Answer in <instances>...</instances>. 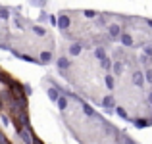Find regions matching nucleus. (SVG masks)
I'll list each match as a JSON object with an SVG mask.
<instances>
[{
    "mask_svg": "<svg viewBox=\"0 0 152 144\" xmlns=\"http://www.w3.org/2000/svg\"><path fill=\"white\" fill-rule=\"evenodd\" d=\"M148 102H150V106H152V92H148Z\"/></svg>",
    "mask_w": 152,
    "mask_h": 144,
    "instance_id": "nucleus-27",
    "label": "nucleus"
},
{
    "mask_svg": "<svg viewBox=\"0 0 152 144\" xmlns=\"http://www.w3.org/2000/svg\"><path fill=\"white\" fill-rule=\"evenodd\" d=\"M83 15H85V17H89V19H94L96 17V12H93V10H83Z\"/></svg>",
    "mask_w": 152,
    "mask_h": 144,
    "instance_id": "nucleus-18",
    "label": "nucleus"
},
{
    "mask_svg": "<svg viewBox=\"0 0 152 144\" xmlns=\"http://www.w3.org/2000/svg\"><path fill=\"white\" fill-rule=\"evenodd\" d=\"M115 113H118V115H119V117H121V119H125V121H127V119H129V115H127V111L123 110L121 106H118V108H115Z\"/></svg>",
    "mask_w": 152,
    "mask_h": 144,
    "instance_id": "nucleus-16",
    "label": "nucleus"
},
{
    "mask_svg": "<svg viewBox=\"0 0 152 144\" xmlns=\"http://www.w3.org/2000/svg\"><path fill=\"white\" fill-rule=\"evenodd\" d=\"M39 60H41L42 65H45V63H50V62H52V52H50V50H42L41 56H39Z\"/></svg>",
    "mask_w": 152,
    "mask_h": 144,
    "instance_id": "nucleus-5",
    "label": "nucleus"
},
{
    "mask_svg": "<svg viewBox=\"0 0 152 144\" xmlns=\"http://www.w3.org/2000/svg\"><path fill=\"white\" fill-rule=\"evenodd\" d=\"M58 27H60V29H62V31H66L67 27H69V17L62 14V15H60V17H58Z\"/></svg>",
    "mask_w": 152,
    "mask_h": 144,
    "instance_id": "nucleus-6",
    "label": "nucleus"
},
{
    "mask_svg": "<svg viewBox=\"0 0 152 144\" xmlns=\"http://www.w3.org/2000/svg\"><path fill=\"white\" fill-rule=\"evenodd\" d=\"M145 81H146V77H145V73L142 71H133V85L135 87H142L145 85Z\"/></svg>",
    "mask_w": 152,
    "mask_h": 144,
    "instance_id": "nucleus-3",
    "label": "nucleus"
},
{
    "mask_svg": "<svg viewBox=\"0 0 152 144\" xmlns=\"http://www.w3.org/2000/svg\"><path fill=\"white\" fill-rule=\"evenodd\" d=\"M48 19H50L52 25H58V19H56V15H48Z\"/></svg>",
    "mask_w": 152,
    "mask_h": 144,
    "instance_id": "nucleus-26",
    "label": "nucleus"
},
{
    "mask_svg": "<svg viewBox=\"0 0 152 144\" xmlns=\"http://www.w3.org/2000/svg\"><path fill=\"white\" fill-rule=\"evenodd\" d=\"M150 60H152V58H148V56H146V54H142L141 58H139V62H141V63H145V65H150V63H148Z\"/></svg>",
    "mask_w": 152,
    "mask_h": 144,
    "instance_id": "nucleus-19",
    "label": "nucleus"
},
{
    "mask_svg": "<svg viewBox=\"0 0 152 144\" xmlns=\"http://www.w3.org/2000/svg\"><path fill=\"white\" fill-rule=\"evenodd\" d=\"M6 144H12V142H6Z\"/></svg>",
    "mask_w": 152,
    "mask_h": 144,
    "instance_id": "nucleus-29",
    "label": "nucleus"
},
{
    "mask_svg": "<svg viewBox=\"0 0 152 144\" xmlns=\"http://www.w3.org/2000/svg\"><path fill=\"white\" fill-rule=\"evenodd\" d=\"M23 92H25V96H31V92H33V90H31V85H23Z\"/></svg>",
    "mask_w": 152,
    "mask_h": 144,
    "instance_id": "nucleus-22",
    "label": "nucleus"
},
{
    "mask_svg": "<svg viewBox=\"0 0 152 144\" xmlns=\"http://www.w3.org/2000/svg\"><path fill=\"white\" fill-rule=\"evenodd\" d=\"M94 58H96V60H100V62H102V60H106V50H104L102 46L94 48Z\"/></svg>",
    "mask_w": 152,
    "mask_h": 144,
    "instance_id": "nucleus-11",
    "label": "nucleus"
},
{
    "mask_svg": "<svg viewBox=\"0 0 152 144\" xmlns=\"http://www.w3.org/2000/svg\"><path fill=\"white\" fill-rule=\"evenodd\" d=\"M19 137H21V140L25 144H35V140H37V138L31 135V129H23L21 133H19Z\"/></svg>",
    "mask_w": 152,
    "mask_h": 144,
    "instance_id": "nucleus-4",
    "label": "nucleus"
},
{
    "mask_svg": "<svg viewBox=\"0 0 152 144\" xmlns=\"http://www.w3.org/2000/svg\"><path fill=\"white\" fill-rule=\"evenodd\" d=\"M100 65H102V67H104L106 71H110L112 67H114V62H112L110 58H106V60H102V62H100Z\"/></svg>",
    "mask_w": 152,
    "mask_h": 144,
    "instance_id": "nucleus-14",
    "label": "nucleus"
},
{
    "mask_svg": "<svg viewBox=\"0 0 152 144\" xmlns=\"http://www.w3.org/2000/svg\"><path fill=\"white\" fill-rule=\"evenodd\" d=\"M112 69H114L115 75H121L123 73V63L121 62H114V67H112Z\"/></svg>",
    "mask_w": 152,
    "mask_h": 144,
    "instance_id": "nucleus-15",
    "label": "nucleus"
},
{
    "mask_svg": "<svg viewBox=\"0 0 152 144\" xmlns=\"http://www.w3.org/2000/svg\"><path fill=\"white\" fill-rule=\"evenodd\" d=\"M0 17L8 19V8H0Z\"/></svg>",
    "mask_w": 152,
    "mask_h": 144,
    "instance_id": "nucleus-23",
    "label": "nucleus"
},
{
    "mask_svg": "<svg viewBox=\"0 0 152 144\" xmlns=\"http://www.w3.org/2000/svg\"><path fill=\"white\" fill-rule=\"evenodd\" d=\"M83 110H85V113L87 115H94V111H93V108L89 106V104H83Z\"/></svg>",
    "mask_w": 152,
    "mask_h": 144,
    "instance_id": "nucleus-21",
    "label": "nucleus"
},
{
    "mask_svg": "<svg viewBox=\"0 0 152 144\" xmlns=\"http://www.w3.org/2000/svg\"><path fill=\"white\" fill-rule=\"evenodd\" d=\"M81 52H83V44H81V42H73V44L69 46V54L71 56H79Z\"/></svg>",
    "mask_w": 152,
    "mask_h": 144,
    "instance_id": "nucleus-8",
    "label": "nucleus"
},
{
    "mask_svg": "<svg viewBox=\"0 0 152 144\" xmlns=\"http://www.w3.org/2000/svg\"><path fill=\"white\" fill-rule=\"evenodd\" d=\"M69 65H71V63H69V60H67V58H64V56H62V58H58V67H60V71L69 69Z\"/></svg>",
    "mask_w": 152,
    "mask_h": 144,
    "instance_id": "nucleus-10",
    "label": "nucleus"
},
{
    "mask_svg": "<svg viewBox=\"0 0 152 144\" xmlns=\"http://www.w3.org/2000/svg\"><path fill=\"white\" fill-rule=\"evenodd\" d=\"M48 98L52 100V102H58V100H60V90H58V87H52V89H48Z\"/></svg>",
    "mask_w": 152,
    "mask_h": 144,
    "instance_id": "nucleus-9",
    "label": "nucleus"
},
{
    "mask_svg": "<svg viewBox=\"0 0 152 144\" xmlns=\"http://www.w3.org/2000/svg\"><path fill=\"white\" fill-rule=\"evenodd\" d=\"M119 41H121V44H123V46H127V48L133 46V37H131L129 33H123L121 37H119Z\"/></svg>",
    "mask_w": 152,
    "mask_h": 144,
    "instance_id": "nucleus-7",
    "label": "nucleus"
},
{
    "mask_svg": "<svg viewBox=\"0 0 152 144\" xmlns=\"http://www.w3.org/2000/svg\"><path fill=\"white\" fill-rule=\"evenodd\" d=\"M142 54H146L148 58H152V44H145V50H142Z\"/></svg>",
    "mask_w": 152,
    "mask_h": 144,
    "instance_id": "nucleus-20",
    "label": "nucleus"
},
{
    "mask_svg": "<svg viewBox=\"0 0 152 144\" xmlns=\"http://www.w3.org/2000/svg\"><path fill=\"white\" fill-rule=\"evenodd\" d=\"M0 117H2V123H4V125H8V123H10V117H8L6 113H0Z\"/></svg>",
    "mask_w": 152,
    "mask_h": 144,
    "instance_id": "nucleus-25",
    "label": "nucleus"
},
{
    "mask_svg": "<svg viewBox=\"0 0 152 144\" xmlns=\"http://www.w3.org/2000/svg\"><path fill=\"white\" fill-rule=\"evenodd\" d=\"M33 33L37 35V37H45L46 29H45V27H41V25H33Z\"/></svg>",
    "mask_w": 152,
    "mask_h": 144,
    "instance_id": "nucleus-12",
    "label": "nucleus"
},
{
    "mask_svg": "<svg viewBox=\"0 0 152 144\" xmlns=\"http://www.w3.org/2000/svg\"><path fill=\"white\" fill-rule=\"evenodd\" d=\"M104 85H106V87H108V89H110V90L114 89V85H115V83H114V77H112L110 73H108L106 77H104Z\"/></svg>",
    "mask_w": 152,
    "mask_h": 144,
    "instance_id": "nucleus-13",
    "label": "nucleus"
},
{
    "mask_svg": "<svg viewBox=\"0 0 152 144\" xmlns=\"http://www.w3.org/2000/svg\"><path fill=\"white\" fill-rule=\"evenodd\" d=\"M148 25H150V27H152V19H148Z\"/></svg>",
    "mask_w": 152,
    "mask_h": 144,
    "instance_id": "nucleus-28",
    "label": "nucleus"
},
{
    "mask_svg": "<svg viewBox=\"0 0 152 144\" xmlns=\"http://www.w3.org/2000/svg\"><path fill=\"white\" fill-rule=\"evenodd\" d=\"M108 33H110L112 39L121 37V25H119V23H110V25H108Z\"/></svg>",
    "mask_w": 152,
    "mask_h": 144,
    "instance_id": "nucleus-2",
    "label": "nucleus"
},
{
    "mask_svg": "<svg viewBox=\"0 0 152 144\" xmlns=\"http://www.w3.org/2000/svg\"><path fill=\"white\" fill-rule=\"evenodd\" d=\"M102 108H104V110H106V111H110V113H112V110H115V108H118V106H115V100H114V96H112V94H106V96H104V98H102Z\"/></svg>",
    "mask_w": 152,
    "mask_h": 144,
    "instance_id": "nucleus-1",
    "label": "nucleus"
},
{
    "mask_svg": "<svg viewBox=\"0 0 152 144\" xmlns=\"http://www.w3.org/2000/svg\"><path fill=\"white\" fill-rule=\"evenodd\" d=\"M145 77H146V81H148V83H152V69H146L145 71Z\"/></svg>",
    "mask_w": 152,
    "mask_h": 144,
    "instance_id": "nucleus-24",
    "label": "nucleus"
},
{
    "mask_svg": "<svg viewBox=\"0 0 152 144\" xmlns=\"http://www.w3.org/2000/svg\"><path fill=\"white\" fill-rule=\"evenodd\" d=\"M58 108H60V110H67V100L66 98H64V96H60V100H58Z\"/></svg>",
    "mask_w": 152,
    "mask_h": 144,
    "instance_id": "nucleus-17",
    "label": "nucleus"
}]
</instances>
